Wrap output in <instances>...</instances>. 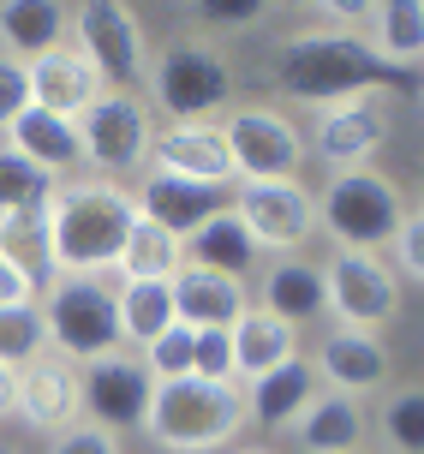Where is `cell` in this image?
Instances as JSON below:
<instances>
[{
  "label": "cell",
  "instance_id": "obj_23",
  "mask_svg": "<svg viewBox=\"0 0 424 454\" xmlns=\"http://www.w3.org/2000/svg\"><path fill=\"white\" fill-rule=\"evenodd\" d=\"M269 317H281L287 329L299 323H317L329 311V294H323V263H305V257H281L275 270L263 275V305Z\"/></svg>",
  "mask_w": 424,
  "mask_h": 454
},
{
  "label": "cell",
  "instance_id": "obj_5",
  "mask_svg": "<svg viewBox=\"0 0 424 454\" xmlns=\"http://www.w3.org/2000/svg\"><path fill=\"white\" fill-rule=\"evenodd\" d=\"M406 204L401 185L377 174V168H353V174H335L317 198V227H329L335 251H377L395 239Z\"/></svg>",
  "mask_w": 424,
  "mask_h": 454
},
{
  "label": "cell",
  "instance_id": "obj_39",
  "mask_svg": "<svg viewBox=\"0 0 424 454\" xmlns=\"http://www.w3.org/2000/svg\"><path fill=\"white\" fill-rule=\"evenodd\" d=\"M48 454H120V436L84 419V425H67V431L54 436V449H48Z\"/></svg>",
  "mask_w": 424,
  "mask_h": 454
},
{
  "label": "cell",
  "instance_id": "obj_40",
  "mask_svg": "<svg viewBox=\"0 0 424 454\" xmlns=\"http://www.w3.org/2000/svg\"><path fill=\"white\" fill-rule=\"evenodd\" d=\"M6 412H19V371L0 364V419H6Z\"/></svg>",
  "mask_w": 424,
  "mask_h": 454
},
{
  "label": "cell",
  "instance_id": "obj_10",
  "mask_svg": "<svg viewBox=\"0 0 424 454\" xmlns=\"http://www.w3.org/2000/svg\"><path fill=\"white\" fill-rule=\"evenodd\" d=\"M150 108L137 96H102L78 120V144L96 174H137L150 161Z\"/></svg>",
  "mask_w": 424,
  "mask_h": 454
},
{
  "label": "cell",
  "instance_id": "obj_38",
  "mask_svg": "<svg viewBox=\"0 0 424 454\" xmlns=\"http://www.w3.org/2000/svg\"><path fill=\"white\" fill-rule=\"evenodd\" d=\"M0 305H36V270L0 246Z\"/></svg>",
  "mask_w": 424,
  "mask_h": 454
},
{
  "label": "cell",
  "instance_id": "obj_20",
  "mask_svg": "<svg viewBox=\"0 0 424 454\" xmlns=\"http://www.w3.org/2000/svg\"><path fill=\"white\" fill-rule=\"evenodd\" d=\"M67 36H72V6H60V0H6L0 6V54L6 60L30 67Z\"/></svg>",
  "mask_w": 424,
  "mask_h": 454
},
{
  "label": "cell",
  "instance_id": "obj_35",
  "mask_svg": "<svg viewBox=\"0 0 424 454\" xmlns=\"http://www.w3.org/2000/svg\"><path fill=\"white\" fill-rule=\"evenodd\" d=\"M263 19H269L263 0H203L198 6V24H209V30H251Z\"/></svg>",
  "mask_w": 424,
  "mask_h": 454
},
{
  "label": "cell",
  "instance_id": "obj_14",
  "mask_svg": "<svg viewBox=\"0 0 424 454\" xmlns=\"http://www.w3.org/2000/svg\"><path fill=\"white\" fill-rule=\"evenodd\" d=\"M144 168L168 174V180H185V185H216V192L233 180V156H227L222 126H161L150 137Z\"/></svg>",
  "mask_w": 424,
  "mask_h": 454
},
{
  "label": "cell",
  "instance_id": "obj_1",
  "mask_svg": "<svg viewBox=\"0 0 424 454\" xmlns=\"http://www.w3.org/2000/svg\"><path fill=\"white\" fill-rule=\"evenodd\" d=\"M137 222V198L114 180L54 185L43 215V263L48 275H108Z\"/></svg>",
  "mask_w": 424,
  "mask_h": 454
},
{
  "label": "cell",
  "instance_id": "obj_33",
  "mask_svg": "<svg viewBox=\"0 0 424 454\" xmlns=\"http://www.w3.org/2000/svg\"><path fill=\"white\" fill-rule=\"evenodd\" d=\"M192 353H198V329L174 323L168 335H156L150 347H144V371H150V383H179V377H192Z\"/></svg>",
  "mask_w": 424,
  "mask_h": 454
},
{
  "label": "cell",
  "instance_id": "obj_15",
  "mask_svg": "<svg viewBox=\"0 0 424 454\" xmlns=\"http://www.w3.org/2000/svg\"><path fill=\"white\" fill-rule=\"evenodd\" d=\"M102 96H108V90H102L96 67H90L72 43L48 48L43 60H30V108L60 114V120H84Z\"/></svg>",
  "mask_w": 424,
  "mask_h": 454
},
{
  "label": "cell",
  "instance_id": "obj_26",
  "mask_svg": "<svg viewBox=\"0 0 424 454\" xmlns=\"http://www.w3.org/2000/svg\"><path fill=\"white\" fill-rule=\"evenodd\" d=\"M311 401H317V371L305 359H287L246 388V419H257V425H293Z\"/></svg>",
  "mask_w": 424,
  "mask_h": 454
},
{
  "label": "cell",
  "instance_id": "obj_6",
  "mask_svg": "<svg viewBox=\"0 0 424 454\" xmlns=\"http://www.w3.org/2000/svg\"><path fill=\"white\" fill-rule=\"evenodd\" d=\"M150 96L161 114H174V126H216V114L233 102V67L209 43H179L156 60Z\"/></svg>",
  "mask_w": 424,
  "mask_h": 454
},
{
  "label": "cell",
  "instance_id": "obj_3",
  "mask_svg": "<svg viewBox=\"0 0 424 454\" xmlns=\"http://www.w3.org/2000/svg\"><path fill=\"white\" fill-rule=\"evenodd\" d=\"M246 425V388L233 383H203V377H179V383H156L144 431L168 454H203L233 442Z\"/></svg>",
  "mask_w": 424,
  "mask_h": 454
},
{
  "label": "cell",
  "instance_id": "obj_29",
  "mask_svg": "<svg viewBox=\"0 0 424 454\" xmlns=\"http://www.w3.org/2000/svg\"><path fill=\"white\" fill-rule=\"evenodd\" d=\"M114 305H120V340H132V347H150L156 335L174 329V294H168V281H120Z\"/></svg>",
  "mask_w": 424,
  "mask_h": 454
},
{
  "label": "cell",
  "instance_id": "obj_12",
  "mask_svg": "<svg viewBox=\"0 0 424 454\" xmlns=\"http://www.w3.org/2000/svg\"><path fill=\"white\" fill-rule=\"evenodd\" d=\"M233 215L246 222V233L257 239V251H299L317 233V198L299 180L287 185H246Z\"/></svg>",
  "mask_w": 424,
  "mask_h": 454
},
{
  "label": "cell",
  "instance_id": "obj_41",
  "mask_svg": "<svg viewBox=\"0 0 424 454\" xmlns=\"http://www.w3.org/2000/svg\"><path fill=\"white\" fill-rule=\"evenodd\" d=\"M233 454H275V449H263V442H246V449H233Z\"/></svg>",
  "mask_w": 424,
  "mask_h": 454
},
{
  "label": "cell",
  "instance_id": "obj_8",
  "mask_svg": "<svg viewBox=\"0 0 424 454\" xmlns=\"http://www.w3.org/2000/svg\"><path fill=\"white\" fill-rule=\"evenodd\" d=\"M222 137H227V156H233V174H246V185H287V180H299L305 137L293 132L287 114L233 108L222 120Z\"/></svg>",
  "mask_w": 424,
  "mask_h": 454
},
{
  "label": "cell",
  "instance_id": "obj_11",
  "mask_svg": "<svg viewBox=\"0 0 424 454\" xmlns=\"http://www.w3.org/2000/svg\"><path fill=\"white\" fill-rule=\"evenodd\" d=\"M150 395H156V383L132 353H108V359L84 364V377H78V412H90V425H102V431L144 425Z\"/></svg>",
  "mask_w": 424,
  "mask_h": 454
},
{
  "label": "cell",
  "instance_id": "obj_25",
  "mask_svg": "<svg viewBox=\"0 0 424 454\" xmlns=\"http://www.w3.org/2000/svg\"><path fill=\"white\" fill-rule=\"evenodd\" d=\"M287 359H299V329H287L281 317L251 305L246 317L233 323V371H239V383H257L263 371H275Z\"/></svg>",
  "mask_w": 424,
  "mask_h": 454
},
{
  "label": "cell",
  "instance_id": "obj_42",
  "mask_svg": "<svg viewBox=\"0 0 424 454\" xmlns=\"http://www.w3.org/2000/svg\"><path fill=\"white\" fill-rule=\"evenodd\" d=\"M0 454H19V449H6V442H0Z\"/></svg>",
  "mask_w": 424,
  "mask_h": 454
},
{
  "label": "cell",
  "instance_id": "obj_4",
  "mask_svg": "<svg viewBox=\"0 0 424 454\" xmlns=\"http://www.w3.org/2000/svg\"><path fill=\"white\" fill-rule=\"evenodd\" d=\"M43 329L48 347L67 364H96L120 353V305H114V287L102 275H60L43 299Z\"/></svg>",
  "mask_w": 424,
  "mask_h": 454
},
{
  "label": "cell",
  "instance_id": "obj_36",
  "mask_svg": "<svg viewBox=\"0 0 424 454\" xmlns=\"http://www.w3.org/2000/svg\"><path fill=\"white\" fill-rule=\"evenodd\" d=\"M24 108H30V67L0 54V132H6Z\"/></svg>",
  "mask_w": 424,
  "mask_h": 454
},
{
  "label": "cell",
  "instance_id": "obj_19",
  "mask_svg": "<svg viewBox=\"0 0 424 454\" xmlns=\"http://www.w3.org/2000/svg\"><path fill=\"white\" fill-rule=\"evenodd\" d=\"M311 371L323 383L335 388V395H371V388L389 383V347L377 335H365V329H335V335L317 347Z\"/></svg>",
  "mask_w": 424,
  "mask_h": 454
},
{
  "label": "cell",
  "instance_id": "obj_2",
  "mask_svg": "<svg viewBox=\"0 0 424 454\" xmlns=\"http://www.w3.org/2000/svg\"><path fill=\"white\" fill-rule=\"evenodd\" d=\"M275 84L293 102L323 114V108H341V102H358V96H377L389 84H412V72L389 67L353 30H299L275 54Z\"/></svg>",
  "mask_w": 424,
  "mask_h": 454
},
{
  "label": "cell",
  "instance_id": "obj_17",
  "mask_svg": "<svg viewBox=\"0 0 424 454\" xmlns=\"http://www.w3.org/2000/svg\"><path fill=\"white\" fill-rule=\"evenodd\" d=\"M168 294H174V323L185 329H233V323L246 317V281H227L216 270H198V263H185V270L168 281Z\"/></svg>",
  "mask_w": 424,
  "mask_h": 454
},
{
  "label": "cell",
  "instance_id": "obj_27",
  "mask_svg": "<svg viewBox=\"0 0 424 454\" xmlns=\"http://www.w3.org/2000/svg\"><path fill=\"white\" fill-rule=\"evenodd\" d=\"M185 263H198V270H216L227 281H239V275L257 263V239L246 233V222L222 209V215H209V222L185 239Z\"/></svg>",
  "mask_w": 424,
  "mask_h": 454
},
{
  "label": "cell",
  "instance_id": "obj_18",
  "mask_svg": "<svg viewBox=\"0 0 424 454\" xmlns=\"http://www.w3.org/2000/svg\"><path fill=\"white\" fill-rule=\"evenodd\" d=\"M19 419L54 436L67 425H78V371L60 353H43L19 371Z\"/></svg>",
  "mask_w": 424,
  "mask_h": 454
},
{
  "label": "cell",
  "instance_id": "obj_9",
  "mask_svg": "<svg viewBox=\"0 0 424 454\" xmlns=\"http://www.w3.org/2000/svg\"><path fill=\"white\" fill-rule=\"evenodd\" d=\"M323 294H329L341 329H365V335H377L401 311V281L389 275L377 251H335L323 263Z\"/></svg>",
  "mask_w": 424,
  "mask_h": 454
},
{
  "label": "cell",
  "instance_id": "obj_21",
  "mask_svg": "<svg viewBox=\"0 0 424 454\" xmlns=\"http://www.w3.org/2000/svg\"><path fill=\"white\" fill-rule=\"evenodd\" d=\"M222 192L216 185H185V180H168V174H150L144 192H137V215H150L156 227L179 233V239H192L209 215H222Z\"/></svg>",
  "mask_w": 424,
  "mask_h": 454
},
{
  "label": "cell",
  "instance_id": "obj_13",
  "mask_svg": "<svg viewBox=\"0 0 424 454\" xmlns=\"http://www.w3.org/2000/svg\"><path fill=\"white\" fill-rule=\"evenodd\" d=\"M389 137V108L382 96H358V102H341V108H323L317 114V132H311V150L335 174H353V168H371V156L382 150Z\"/></svg>",
  "mask_w": 424,
  "mask_h": 454
},
{
  "label": "cell",
  "instance_id": "obj_22",
  "mask_svg": "<svg viewBox=\"0 0 424 454\" xmlns=\"http://www.w3.org/2000/svg\"><path fill=\"white\" fill-rule=\"evenodd\" d=\"M6 150H19L24 161H36L48 180L84 161V144H78V120H60V114H43V108H24L19 120L6 126Z\"/></svg>",
  "mask_w": 424,
  "mask_h": 454
},
{
  "label": "cell",
  "instance_id": "obj_28",
  "mask_svg": "<svg viewBox=\"0 0 424 454\" xmlns=\"http://www.w3.org/2000/svg\"><path fill=\"white\" fill-rule=\"evenodd\" d=\"M114 270L126 275V281H174V275L185 270V239L168 233V227H156L150 215H137Z\"/></svg>",
  "mask_w": 424,
  "mask_h": 454
},
{
  "label": "cell",
  "instance_id": "obj_16",
  "mask_svg": "<svg viewBox=\"0 0 424 454\" xmlns=\"http://www.w3.org/2000/svg\"><path fill=\"white\" fill-rule=\"evenodd\" d=\"M48 198H54V180H48L36 161H24L19 150L0 144V246L19 251V239H43V215Z\"/></svg>",
  "mask_w": 424,
  "mask_h": 454
},
{
  "label": "cell",
  "instance_id": "obj_30",
  "mask_svg": "<svg viewBox=\"0 0 424 454\" xmlns=\"http://www.w3.org/2000/svg\"><path fill=\"white\" fill-rule=\"evenodd\" d=\"M365 43L377 48L389 67L412 72V60H424V0H382Z\"/></svg>",
  "mask_w": 424,
  "mask_h": 454
},
{
  "label": "cell",
  "instance_id": "obj_24",
  "mask_svg": "<svg viewBox=\"0 0 424 454\" xmlns=\"http://www.w3.org/2000/svg\"><path fill=\"white\" fill-rule=\"evenodd\" d=\"M293 436H299V449L305 454H358L365 442V412H358L353 395H317L311 407L293 419Z\"/></svg>",
  "mask_w": 424,
  "mask_h": 454
},
{
  "label": "cell",
  "instance_id": "obj_37",
  "mask_svg": "<svg viewBox=\"0 0 424 454\" xmlns=\"http://www.w3.org/2000/svg\"><path fill=\"white\" fill-rule=\"evenodd\" d=\"M389 246H395V263H401L412 281H424V209H406Z\"/></svg>",
  "mask_w": 424,
  "mask_h": 454
},
{
  "label": "cell",
  "instance_id": "obj_32",
  "mask_svg": "<svg viewBox=\"0 0 424 454\" xmlns=\"http://www.w3.org/2000/svg\"><path fill=\"white\" fill-rule=\"evenodd\" d=\"M382 436L395 454H424V388H395L382 407Z\"/></svg>",
  "mask_w": 424,
  "mask_h": 454
},
{
  "label": "cell",
  "instance_id": "obj_7",
  "mask_svg": "<svg viewBox=\"0 0 424 454\" xmlns=\"http://www.w3.org/2000/svg\"><path fill=\"white\" fill-rule=\"evenodd\" d=\"M72 48L96 67L108 96H132V84H144V30H137L132 6H120V0L72 6Z\"/></svg>",
  "mask_w": 424,
  "mask_h": 454
},
{
  "label": "cell",
  "instance_id": "obj_34",
  "mask_svg": "<svg viewBox=\"0 0 424 454\" xmlns=\"http://www.w3.org/2000/svg\"><path fill=\"white\" fill-rule=\"evenodd\" d=\"M192 377L239 388V371H233V329H203V335H198V353H192Z\"/></svg>",
  "mask_w": 424,
  "mask_h": 454
},
{
  "label": "cell",
  "instance_id": "obj_31",
  "mask_svg": "<svg viewBox=\"0 0 424 454\" xmlns=\"http://www.w3.org/2000/svg\"><path fill=\"white\" fill-rule=\"evenodd\" d=\"M48 353V329H43V305H0V364L24 371L30 359Z\"/></svg>",
  "mask_w": 424,
  "mask_h": 454
}]
</instances>
